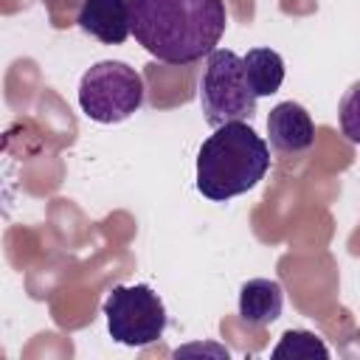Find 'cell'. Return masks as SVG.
I'll list each match as a JSON object with an SVG mask.
<instances>
[{
    "instance_id": "1",
    "label": "cell",
    "mask_w": 360,
    "mask_h": 360,
    "mask_svg": "<svg viewBox=\"0 0 360 360\" xmlns=\"http://www.w3.org/2000/svg\"><path fill=\"white\" fill-rule=\"evenodd\" d=\"M129 17L143 51L166 65L208 56L228 25L225 0H129Z\"/></svg>"
},
{
    "instance_id": "2",
    "label": "cell",
    "mask_w": 360,
    "mask_h": 360,
    "mask_svg": "<svg viewBox=\"0 0 360 360\" xmlns=\"http://www.w3.org/2000/svg\"><path fill=\"white\" fill-rule=\"evenodd\" d=\"M270 169V149L248 121H231L214 129L197 152V191L225 202L250 191Z\"/></svg>"
},
{
    "instance_id": "3",
    "label": "cell",
    "mask_w": 360,
    "mask_h": 360,
    "mask_svg": "<svg viewBox=\"0 0 360 360\" xmlns=\"http://www.w3.org/2000/svg\"><path fill=\"white\" fill-rule=\"evenodd\" d=\"M200 107L208 127L231 121H250L256 112V96L248 84L242 56L228 48H214L200 76Z\"/></svg>"
},
{
    "instance_id": "4",
    "label": "cell",
    "mask_w": 360,
    "mask_h": 360,
    "mask_svg": "<svg viewBox=\"0 0 360 360\" xmlns=\"http://www.w3.org/2000/svg\"><path fill=\"white\" fill-rule=\"evenodd\" d=\"M143 104V79L118 59L96 62L79 82V107L96 124H121Z\"/></svg>"
},
{
    "instance_id": "5",
    "label": "cell",
    "mask_w": 360,
    "mask_h": 360,
    "mask_svg": "<svg viewBox=\"0 0 360 360\" xmlns=\"http://www.w3.org/2000/svg\"><path fill=\"white\" fill-rule=\"evenodd\" d=\"M107 332L115 343L141 349L158 343L166 329V307L149 284H118L104 301Z\"/></svg>"
},
{
    "instance_id": "6",
    "label": "cell",
    "mask_w": 360,
    "mask_h": 360,
    "mask_svg": "<svg viewBox=\"0 0 360 360\" xmlns=\"http://www.w3.org/2000/svg\"><path fill=\"white\" fill-rule=\"evenodd\" d=\"M270 146L284 155H301L315 143V124L298 101H281L267 115Z\"/></svg>"
},
{
    "instance_id": "7",
    "label": "cell",
    "mask_w": 360,
    "mask_h": 360,
    "mask_svg": "<svg viewBox=\"0 0 360 360\" xmlns=\"http://www.w3.org/2000/svg\"><path fill=\"white\" fill-rule=\"evenodd\" d=\"M76 22L104 45H121L132 34L129 0H82Z\"/></svg>"
},
{
    "instance_id": "8",
    "label": "cell",
    "mask_w": 360,
    "mask_h": 360,
    "mask_svg": "<svg viewBox=\"0 0 360 360\" xmlns=\"http://www.w3.org/2000/svg\"><path fill=\"white\" fill-rule=\"evenodd\" d=\"M284 307V290L273 278H250L239 290V318L248 326H270Z\"/></svg>"
},
{
    "instance_id": "9",
    "label": "cell",
    "mask_w": 360,
    "mask_h": 360,
    "mask_svg": "<svg viewBox=\"0 0 360 360\" xmlns=\"http://www.w3.org/2000/svg\"><path fill=\"white\" fill-rule=\"evenodd\" d=\"M242 65L256 98L273 96L284 82V59L273 48H250L242 56Z\"/></svg>"
},
{
    "instance_id": "10",
    "label": "cell",
    "mask_w": 360,
    "mask_h": 360,
    "mask_svg": "<svg viewBox=\"0 0 360 360\" xmlns=\"http://www.w3.org/2000/svg\"><path fill=\"white\" fill-rule=\"evenodd\" d=\"M273 357L276 360H281V357H329V349H326V343L315 332L287 329L281 335L278 346L273 349Z\"/></svg>"
},
{
    "instance_id": "11",
    "label": "cell",
    "mask_w": 360,
    "mask_h": 360,
    "mask_svg": "<svg viewBox=\"0 0 360 360\" xmlns=\"http://www.w3.org/2000/svg\"><path fill=\"white\" fill-rule=\"evenodd\" d=\"M338 121H340L343 135L352 143H360V79L343 93L340 107H338Z\"/></svg>"
}]
</instances>
